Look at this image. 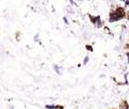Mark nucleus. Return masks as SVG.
I'll return each mask as SVG.
<instances>
[{
  "label": "nucleus",
  "mask_w": 129,
  "mask_h": 109,
  "mask_svg": "<svg viewBox=\"0 0 129 109\" xmlns=\"http://www.w3.org/2000/svg\"><path fill=\"white\" fill-rule=\"evenodd\" d=\"M88 62H89V56H85L83 59V65H87L88 64Z\"/></svg>",
  "instance_id": "obj_5"
},
{
  "label": "nucleus",
  "mask_w": 129,
  "mask_h": 109,
  "mask_svg": "<svg viewBox=\"0 0 129 109\" xmlns=\"http://www.w3.org/2000/svg\"><path fill=\"white\" fill-rule=\"evenodd\" d=\"M63 19H64V24H67V25H68V24H69V22H68V18L66 17V16H64V18H63Z\"/></svg>",
  "instance_id": "obj_8"
},
{
  "label": "nucleus",
  "mask_w": 129,
  "mask_h": 109,
  "mask_svg": "<svg viewBox=\"0 0 129 109\" xmlns=\"http://www.w3.org/2000/svg\"><path fill=\"white\" fill-rule=\"evenodd\" d=\"M70 4L71 5H76V2L75 1H70Z\"/></svg>",
  "instance_id": "obj_12"
},
{
  "label": "nucleus",
  "mask_w": 129,
  "mask_h": 109,
  "mask_svg": "<svg viewBox=\"0 0 129 109\" xmlns=\"http://www.w3.org/2000/svg\"><path fill=\"white\" fill-rule=\"evenodd\" d=\"M95 25H96L97 28H100V27H102V26H103V22L101 21V19H98V21L95 23Z\"/></svg>",
  "instance_id": "obj_4"
},
{
  "label": "nucleus",
  "mask_w": 129,
  "mask_h": 109,
  "mask_svg": "<svg viewBox=\"0 0 129 109\" xmlns=\"http://www.w3.org/2000/svg\"><path fill=\"white\" fill-rule=\"evenodd\" d=\"M126 12L124 9L121 8V6H118L116 10H114V11H112L111 13H110L109 15V22L110 23H114V22H118L121 21V19H123L126 16Z\"/></svg>",
  "instance_id": "obj_1"
},
{
  "label": "nucleus",
  "mask_w": 129,
  "mask_h": 109,
  "mask_svg": "<svg viewBox=\"0 0 129 109\" xmlns=\"http://www.w3.org/2000/svg\"><path fill=\"white\" fill-rule=\"evenodd\" d=\"M55 109H64L63 106H60V105H56V108Z\"/></svg>",
  "instance_id": "obj_11"
},
{
  "label": "nucleus",
  "mask_w": 129,
  "mask_h": 109,
  "mask_svg": "<svg viewBox=\"0 0 129 109\" xmlns=\"http://www.w3.org/2000/svg\"><path fill=\"white\" fill-rule=\"evenodd\" d=\"M53 68H54V70L56 71V74H57V75H61V68H60L58 65H54V66H53Z\"/></svg>",
  "instance_id": "obj_3"
},
{
  "label": "nucleus",
  "mask_w": 129,
  "mask_h": 109,
  "mask_svg": "<svg viewBox=\"0 0 129 109\" xmlns=\"http://www.w3.org/2000/svg\"><path fill=\"white\" fill-rule=\"evenodd\" d=\"M124 4H125L126 6H129V0H125V1H124Z\"/></svg>",
  "instance_id": "obj_10"
},
{
  "label": "nucleus",
  "mask_w": 129,
  "mask_h": 109,
  "mask_svg": "<svg viewBox=\"0 0 129 109\" xmlns=\"http://www.w3.org/2000/svg\"><path fill=\"white\" fill-rule=\"evenodd\" d=\"M121 109H129V104L127 101H123L121 103Z\"/></svg>",
  "instance_id": "obj_2"
},
{
  "label": "nucleus",
  "mask_w": 129,
  "mask_h": 109,
  "mask_svg": "<svg viewBox=\"0 0 129 109\" xmlns=\"http://www.w3.org/2000/svg\"><path fill=\"white\" fill-rule=\"evenodd\" d=\"M86 50H87V51H90V52H92V51L94 50V49H93V47H92V45L87 44V45H86Z\"/></svg>",
  "instance_id": "obj_7"
},
{
  "label": "nucleus",
  "mask_w": 129,
  "mask_h": 109,
  "mask_svg": "<svg viewBox=\"0 0 129 109\" xmlns=\"http://www.w3.org/2000/svg\"><path fill=\"white\" fill-rule=\"evenodd\" d=\"M45 108L46 109H55L56 106H55V105H45Z\"/></svg>",
  "instance_id": "obj_6"
},
{
  "label": "nucleus",
  "mask_w": 129,
  "mask_h": 109,
  "mask_svg": "<svg viewBox=\"0 0 129 109\" xmlns=\"http://www.w3.org/2000/svg\"><path fill=\"white\" fill-rule=\"evenodd\" d=\"M33 40H34V41H39V34H35Z\"/></svg>",
  "instance_id": "obj_9"
}]
</instances>
